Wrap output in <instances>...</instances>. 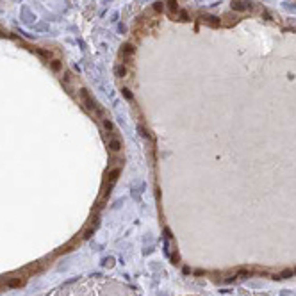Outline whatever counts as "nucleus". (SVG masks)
<instances>
[{
	"instance_id": "ddd939ff",
	"label": "nucleus",
	"mask_w": 296,
	"mask_h": 296,
	"mask_svg": "<svg viewBox=\"0 0 296 296\" xmlns=\"http://www.w3.org/2000/svg\"><path fill=\"white\" fill-rule=\"evenodd\" d=\"M121 93H123V96H125L127 100H132V93H130L127 87H125V89H121Z\"/></svg>"
},
{
	"instance_id": "423d86ee",
	"label": "nucleus",
	"mask_w": 296,
	"mask_h": 296,
	"mask_svg": "<svg viewBox=\"0 0 296 296\" xmlns=\"http://www.w3.org/2000/svg\"><path fill=\"white\" fill-rule=\"evenodd\" d=\"M232 9L237 11V12H243L248 7H246V2H243V0H232Z\"/></svg>"
},
{
	"instance_id": "f8f14e48",
	"label": "nucleus",
	"mask_w": 296,
	"mask_h": 296,
	"mask_svg": "<svg viewBox=\"0 0 296 296\" xmlns=\"http://www.w3.org/2000/svg\"><path fill=\"white\" fill-rule=\"evenodd\" d=\"M104 129H105L107 132H112V130H114V127H112V123H111L109 120H104Z\"/></svg>"
},
{
	"instance_id": "20e7f679",
	"label": "nucleus",
	"mask_w": 296,
	"mask_h": 296,
	"mask_svg": "<svg viewBox=\"0 0 296 296\" xmlns=\"http://www.w3.org/2000/svg\"><path fill=\"white\" fill-rule=\"evenodd\" d=\"M118 177H120V168H114V170L109 171V175H107V184H109V187L118 180Z\"/></svg>"
},
{
	"instance_id": "6e6552de",
	"label": "nucleus",
	"mask_w": 296,
	"mask_h": 296,
	"mask_svg": "<svg viewBox=\"0 0 296 296\" xmlns=\"http://www.w3.org/2000/svg\"><path fill=\"white\" fill-rule=\"evenodd\" d=\"M166 4H168V9H170V12H171V14H175V12H178V11H180V9H178L177 0H168Z\"/></svg>"
},
{
	"instance_id": "9b49d317",
	"label": "nucleus",
	"mask_w": 296,
	"mask_h": 296,
	"mask_svg": "<svg viewBox=\"0 0 296 296\" xmlns=\"http://www.w3.org/2000/svg\"><path fill=\"white\" fill-rule=\"evenodd\" d=\"M177 14H178V20H180V21H187V20H189V14H187L186 11H178Z\"/></svg>"
},
{
	"instance_id": "2eb2a0df",
	"label": "nucleus",
	"mask_w": 296,
	"mask_h": 296,
	"mask_svg": "<svg viewBox=\"0 0 296 296\" xmlns=\"http://www.w3.org/2000/svg\"><path fill=\"white\" fill-rule=\"evenodd\" d=\"M237 275H239V277H246V275H250V271H248V270H241Z\"/></svg>"
},
{
	"instance_id": "7ed1b4c3",
	"label": "nucleus",
	"mask_w": 296,
	"mask_h": 296,
	"mask_svg": "<svg viewBox=\"0 0 296 296\" xmlns=\"http://www.w3.org/2000/svg\"><path fill=\"white\" fill-rule=\"evenodd\" d=\"M109 150L111 152H121V141L118 137H111L109 139Z\"/></svg>"
},
{
	"instance_id": "0eeeda50",
	"label": "nucleus",
	"mask_w": 296,
	"mask_h": 296,
	"mask_svg": "<svg viewBox=\"0 0 296 296\" xmlns=\"http://www.w3.org/2000/svg\"><path fill=\"white\" fill-rule=\"evenodd\" d=\"M5 286L7 287H20V286H23V280L18 277V278H9L7 282H5Z\"/></svg>"
},
{
	"instance_id": "39448f33",
	"label": "nucleus",
	"mask_w": 296,
	"mask_h": 296,
	"mask_svg": "<svg viewBox=\"0 0 296 296\" xmlns=\"http://www.w3.org/2000/svg\"><path fill=\"white\" fill-rule=\"evenodd\" d=\"M132 54H134V46H132L130 43H125L123 48H121V57H123V59H129Z\"/></svg>"
},
{
	"instance_id": "9d476101",
	"label": "nucleus",
	"mask_w": 296,
	"mask_h": 296,
	"mask_svg": "<svg viewBox=\"0 0 296 296\" xmlns=\"http://www.w3.org/2000/svg\"><path fill=\"white\" fill-rule=\"evenodd\" d=\"M114 73L118 75V77H125V73H127V70H125V66H116V70H114Z\"/></svg>"
},
{
	"instance_id": "f257e3e1",
	"label": "nucleus",
	"mask_w": 296,
	"mask_h": 296,
	"mask_svg": "<svg viewBox=\"0 0 296 296\" xmlns=\"http://www.w3.org/2000/svg\"><path fill=\"white\" fill-rule=\"evenodd\" d=\"M80 98H82V102L86 104V107L89 109V111H96V112H100V107H98V104L91 98V95L86 91V89H80Z\"/></svg>"
},
{
	"instance_id": "1a4fd4ad",
	"label": "nucleus",
	"mask_w": 296,
	"mask_h": 296,
	"mask_svg": "<svg viewBox=\"0 0 296 296\" xmlns=\"http://www.w3.org/2000/svg\"><path fill=\"white\" fill-rule=\"evenodd\" d=\"M293 275H295L293 270H284V271H282L280 275H277L275 278H289V277H293Z\"/></svg>"
},
{
	"instance_id": "f03ea898",
	"label": "nucleus",
	"mask_w": 296,
	"mask_h": 296,
	"mask_svg": "<svg viewBox=\"0 0 296 296\" xmlns=\"http://www.w3.org/2000/svg\"><path fill=\"white\" fill-rule=\"evenodd\" d=\"M202 21L207 23V25H211V27H220V23H221V20H220L218 16H212V14H205V16H202Z\"/></svg>"
},
{
	"instance_id": "4468645a",
	"label": "nucleus",
	"mask_w": 296,
	"mask_h": 296,
	"mask_svg": "<svg viewBox=\"0 0 296 296\" xmlns=\"http://www.w3.org/2000/svg\"><path fill=\"white\" fill-rule=\"evenodd\" d=\"M50 66H52L55 71H57V70H61V64H59V61H52V62H50Z\"/></svg>"
},
{
	"instance_id": "dca6fc26",
	"label": "nucleus",
	"mask_w": 296,
	"mask_h": 296,
	"mask_svg": "<svg viewBox=\"0 0 296 296\" xmlns=\"http://www.w3.org/2000/svg\"><path fill=\"white\" fill-rule=\"evenodd\" d=\"M154 9H155V11H161V9H162V4H161V2H157V4H155V7H154Z\"/></svg>"
},
{
	"instance_id": "f3484780",
	"label": "nucleus",
	"mask_w": 296,
	"mask_h": 296,
	"mask_svg": "<svg viewBox=\"0 0 296 296\" xmlns=\"http://www.w3.org/2000/svg\"><path fill=\"white\" fill-rule=\"evenodd\" d=\"M295 273H296V271H295Z\"/></svg>"
}]
</instances>
